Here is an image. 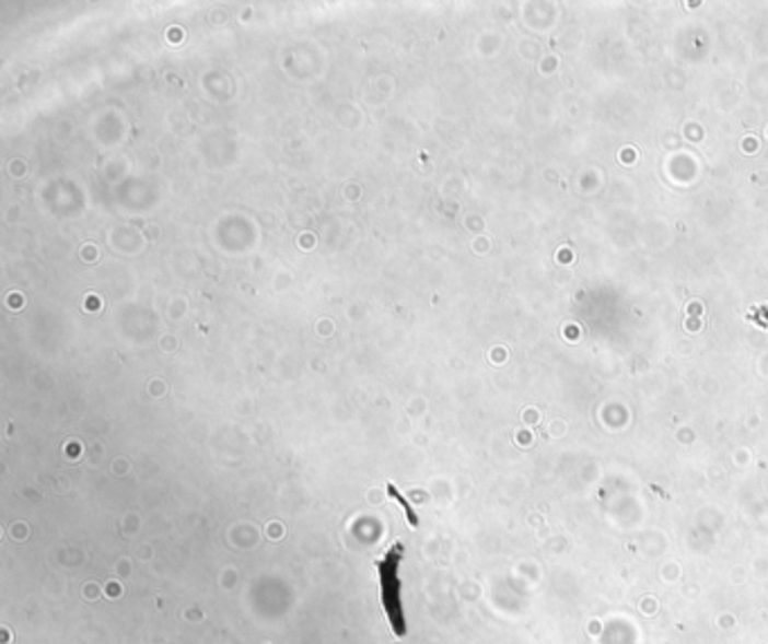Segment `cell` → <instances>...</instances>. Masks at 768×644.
Segmentation results:
<instances>
[{"instance_id": "obj_1", "label": "cell", "mask_w": 768, "mask_h": 644, "mask_svg": "<svg viewBox=\"0 0 768 644\" xmlns=\"http://www.w3.org/2000/svg\"><path fill=\"white\" fill-rule=\"evenodd\" d=\"M404 554V546L397 543L386 557L376 561L379 571V586H381V604L388 613L395 635H406V620L402 609V582H399V561Z\"/></svg>"}]
</instances>
